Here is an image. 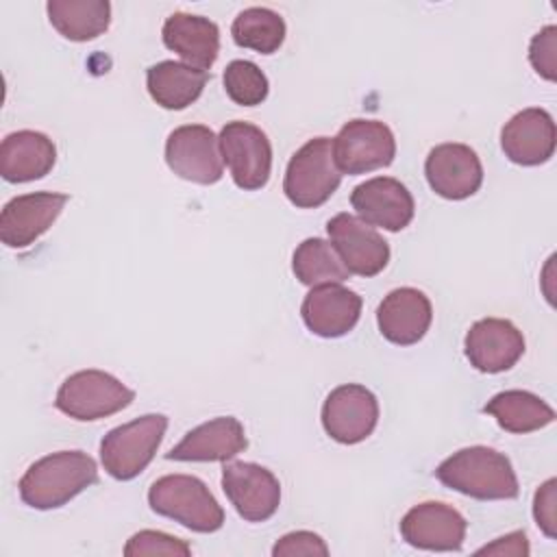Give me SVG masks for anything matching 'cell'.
Segmentation results:
<instances>
[{
    "mask_svg": "<svg viewBox=\"0 0 557 557\" xmlns=\"http://www.w3.org/2000/svg\"><path fill=\"white\" fill-rule=\"evenodd\" d=\"M555 503H557V481H544L533 498V518L544 535H557V518H555Z\"/></svg>",
    "mask_w": 557,
    "mask_h": 557,
    "instance_id": "d6a6232c",
    "label": "cell"
},
{
    "mask_svg": "<svg viewBox=\"0 0 557 557\" xmlns=\"http://www.w3.org/2000/svg\"><path fill=\"white\" fill-rule=\"evenodd\" d=\"M431 320V300L416 287H396L376 307L379 331L396 346L418 344L426 335Z\"/></svg>",
    "mask_w": 557,
    "mask_h": 557,
    "instance_id": "ffe728a7",
    "label": "cell"
},
{
    "mask_svg": "<svg viewBox=\"0 0 557 557\" xmlns=\"http://www.w3.org/2000/svg\"><path fill=\"white\" fill-rule=\"evenodd\" d=\"M361 296L339 283L315 285L300 305L305 326L320 337H342L361 315Z\"/></svg>",
    "mask_w": 557,
    "mask_h": 557,
    "instance_id": "d6986e66",
    "label": "cell"
},
{
    "mask_svg": "<svg viewBox=\"0 0 557 557\" xmlns=\"http://www.w3.org/2000/svg\"><path fill=\"white\" fill-rule=\"evenodd\" d=\"M244 426L233 416H220L187 431L185 437L165 453L170 461H228L246 450Z\"/></svg>",
    "mask_w": 557,
    "mask_h": 557,
    "instance_id": "44dd1931",
    "label": "cell"
},
{
    "mask_svg": "<svg viewBox=\"0 0 557 557\" xmlns=\"http://www.w3.org/2000/svg\"><path fill=\"white\" fill-rule=\"evenodd\" d=\"M98 483V466L83 450H59L28 466L17 490L33 509H57Z\"/></svg>",
    "mask_w": 557,
    "mask_h": 557,
    "instance_id": "7a4b0ae2",
    "label": "cell"
},
{
    "mask_svg": "<svg viewBox=\"0 0 557 557\" xmlns=\"http://www.w3.org/2000/svg\"><path fill=\"white\" fill-rule=\"evenodd\" d=\"M468 531L466 518L450 505L426 500L411 507L400 520L403 540L422 550H459Z\"/></svg>",
    "mask_w": 557,
    "mask_h": 557,
    "instance_id": "e0dca14e",
    "label": "cell"
},
{
    "mask_svg": "<svg viewBox=\"0 0 557 557\" xmlns=\"http://www.w3.org/2000/svg\"><path fill=\"white\" fill-rule=\"evenodd\" d=\"M557 133L553 115L540 107L518 111L500 131L505 157L524 168L542 165L555 154Z\"/></svg>",
    "mask_w": 557,
    "mask_h": 557,
    "instance_id": "ac0fdd59",
    "label": "cell"
},
{
    "mask_svg": "<svg viewBox=\"0 0 557 557\" xmlns=\"http://www.w3.org/2000/svg\"><path fill=\"white\" fill-rule=\"evenodd\" d=\"M233 41L259 54L276 52L285 41V20L265 7H250L237 13L231 26Z\"/></svg>",
    "mask_w": 557,
    "mask_h": 557,
    "instance_id": "83f0119b",
    "label": "cell"
},
{
    "mask_svg": "<svg viewBox=\"0 0 557 557\" xmlns=\"http://www.w3.org/2000/svg\"><path fill=\"white\" fill-rule=\"evenodd\" d=\"M396 154L392 128L379 120H350L333 139L335 165L342 174H366L387 168Z\"/></svg>",
    "mask_w": 557,
    "mask_h": 557,
    "instance_id": "ba28073f",
    "label": "cell"
},
{
    "mask_svg": "<svg viewBox=\"0 0 557 557\" xmlns=\"http://www.w3.org/2000/svg\"><path fill=\"white\" fill-rule=\"evenodd\" d=\"M57 161L52 139L39 131L9 133L0 144V174L9 183L44 178Z\"/></svg>",
    "mask_w": 557,
    "mask_h": 557,
    "instance_id": "603a6c76",
    "label": "cell"
},
{
    "mask_svg": "<svg viewBox=\"0 0 557 557\" xmlns=\"http://www.w3.org/2000/svg\"><path fill=\"white\" fill-rule=\"evenodd\" d=\"M350 205L366 224L389 233L409 226L416 213L411 191L392 176H374L359 183L350 194Z\"/></svg>",
    "mask_w": 557,
    "mask_h": 557,
    "instance_id": "2e32d148",
    "label": "cell"
},
{
    "mask_svg": "<svg viewBox=\"0 0 557 557\" xmlns=\"http://www.w3.org/2000/svg\"><path fill=\"white\" fill-rule=\"evenodd\" d=\"M272 555L274 557H298V555L326 557L329 546L313 531H292V533L276 540V544L272 546Z\"/></svg>",
    "mask_w": 557,
    "mask_h": 557,
    "instance_id": "1f68e13d",
    "label": "cell"
},
{
    "mask_svg": "<svg viewBox=\"0 0 557 557\" xmlns=\"http://www.w3.org/2000/svg\"><path fill=\"white\" fill-rule=\"evenodd\" d=\"M222 490L235 511L248 522L270 520L281 505L278 479L259 463L224 461Z\"/></svg>",
    "mask_w": 557,
    "mask_h": 557,
    "instance_id": "30bf717a",
    "label": "cell"
},
{
    "mask_svg": "<svg viewBox=\"0 0 557 557\" xmlns=\"http://www.w3.org/2000/svg\"><path fill=\"white\" fill-rule=\"evenodd\" d=\"M67 194L35 191L11 198L0 213V239L9 248L35 244L61 215Z\"/></svg>",
    "mask_w": 557,
    "mask_h": 557,
    "instance_id": "5bb4252c",
    "label": "cell"
},
{
    "mask_svg": "<svg viewBox=\"0 0 557 557\" xmlns=\"http://www.w3.org/2000/svg\"><path fill=\"white\" fill-rule=\"evenodd\" d=\"M342 183V172L335 165L333 139L313 137L300 146L285 170L283 191L298 209H315L324 205Z\"/></svg>",
    "mask_w": 557,
    "mask_h": 557,
    "instance_id": "277c9868",
    "label": "cell"
},
{
    "mask_svg": "<svg viewBox=\"0 0 557 557\" xmlns=\"http://www.w3.org/2000/svg\"><path fill=\"white\" fill-rule=\"evenodd\" d=\"M126 557H144V555H174V557H187L191 555V546L174 535H168L163 531H139L131 535V540L124 546Z\"/></svg>",
    "mask_w": 557,
    "mask_h": 557,
    "instance_id": "f546056e",
    "label": "cell"
},
{
    "mask_svg": "<svg viewBox=\"0 0 557 557\" xmlns=\"http://www.w3.org/2000/svg\"><path fill=\"white\" fill-rule=\"evenodd\" d=\"M424 176L437 196L446 200H463L479 191L483 183V165L470 146L450 141L429 150Z\"/></svg>",
    "mask_w": 557,
    "mask_h": 557,
    "instance_id": "4fadbf2b",
    "label": "cell"
},
{
    "mask_svg": "<svg viewBox=\"0 0 557 557\" xmlns=\"http://www.w3.org/2000/svg\"><path fill=\"white\" fill-rule=\"evenodd\" d=\"M463 352L479 372L498 374L513 368L524 355V337L509 320L483 318L466 333Z\"/></svg>",
    "mask_w": 557,
    "mask_h": 557,
    "instance_id": "9a60e30c",
    "label": "cell"
},
{
    "mask_svg": "<svg viewBox=\"0 0 557 557\" xmlns=\"http://www.w3.org/2000/svg\"><path fill=\"white\" fill-rule=\"evenodd\" d=\"M135 392L120 379L102 370H81L70 374L54 396V407L81 422L100 420L126 409Z\"/></svg>",
    "mask_w": 557,
    "mask_h": 557,
    "instance_id": "8992f818",
    "label": "cell"
},
{
    "mask_svg": "<svg viewBox=\"0 0 557 557\" xmlns=\"http://www.w3.org/2000/svg\"><path fill=\"white\" fill-rule=\"evenodd\" d=\"M218 141L222 161L239 189L255 191L268 185L272 170V146L259 126L242 120L226 122Z\"/></svg>",
    "mask_w": 557,
    "mask_h": 557,
    "instance_id": "52a82bcc",
    "label": "cell"
},
{
    "mask_svg": "<svg viewBox=\"0 0 557 557\" xmlns=\"http://www.w3.org/2000/svg\"><path fill=\"white\" fill-rule=\"evenodd\" d=\"M165 163L176 176L198 185H213L224 172L220 141L202 124H185L168 135Z\"/></svg>",
    "mask_w": 557,
    "mask_h": 557,
    "instance_id": "9c48e42d",
    "label": "cell"
},
{
    "mask_svg": "<svg viewBox=\"0 0 557 557\" xmlns=\"http://www.w3.org/2000/svg\"><path fill=\"white\" fill-rule=\"evenodd\" d=\"M435 476L442 485L476 500H511L520 487L505 453L490 446H468L446 457Z\"/></svg>",
    "mask_w": 557,
    "mask_h": 557,
    "instance_id": "6da1fadb",
    "label": "cell"
},
{
    "mask_svg": "<svg viewBox=\"0 0 557 557\" xmlns=\"http://www.w3.org/2000/svg\"><path fill=\"white\" fill-rule=\"evenodd\" d=\"M154 513L172 518L196 533H213L224 524V509L209 487L191 474H165L148 490Z\"/></svg>",
    "mask_w": 557,
    "mask_h": 557,
    "instance_id": "3957f363",
    "label": "cell"
},
{
    "mask_svg": "<svg viewBox=\"0 0 557 557\" xmlns=\"http://www.w3.org/2000/svg\"><path fill=\"white\" fill-rule=\"evenodd\" d=\"M224 89L226 96L242 107H257L268 98L270 85L268 76L255 65L252 61L246 59H235L226 65L224 70Z\"/></svg>",
    "mask_w": 557,
    "mask_h": 557,
    "instance_id": "f1b7e54d",
    "label": "cell"
},
{
    "mask_svg": "<svg viewBox=\"0 0 557 557\" xmlns=\"http://www.w3.org/2000/svg\"><path fill=\"white\" fill-rule=\"evenodd\" d=\"M46 11L57 33L70 41L96 39L111 24L107 0H50Z\"/></svg>",
    "mask_w": 557,
    "mask_h": 557,
    "instance_id": "484cf974",
    "label": "cell"
},
{
    "mask_svg": "<svg viewBox=\"0 0 557 557\" xmlns=\"http://www.w3.org/2000/svg\"><path fill=\"white\" fill-rule=\"evenodd\" d=\"M476 555H511V557H527L529 555V542L524 531H513L507 533L492 544H485L483 548L476 550Z\"/></svg>",
    "mask_w": 557,
    "mask_h": 557,
    "instance_id": "836d02e7",
    "label": "cell"
},
{
    "mask_svg": "<svg viewBox=\"0 0 557 557\" xmlns=\"http://www.w3.org/2000/svg\"><path fill=\"white\" fill-rule=\"evenodd\" d=\"M326 233L350 274L376 276L389 261V246L376 228L350 213H337L326 222Z\"/></svg>",
    "mask_w": 557,
    "mask_h": 557,
    "instance_id": "7c38bea8",
    "label": "cell"
},
{
    "mask_svg": "<svg viewBox=\"0 0 557 557\" xmlns=\"http://www.w3.org/2000/svg\"><path fill=\"white\" fill-rule=\"evenodd\" d=\"M379 422L376 396L359 383L331 389L322 405V426L339 444H359L372 435Z\"/></svg>",
    "mask_w": 557,
    "mask_h": 557,
    "instance_id": "8fae6325",
    "label": "cell"
},
{
    "mask_svg": "<svg viewBox=\"0 0 557 557\" xmlns=\"http://www.w3.org/2000/svg\"><path fill=\"white\" fill-rule=\"evenodd\" d=\"M168 50L176 52L187 65L209 72L220 54V28L215 22L191 13H172L161 28Z\"/></svg>",
    "mask_w": 557,
    "mask_h": 557,
    "instance_id": "7402d4cb",
    "label": "cell"
},
{
    "mask_svg": "<svg viewBox=\"0 0 557 557\" xmlns=\"http://www.w3.org/2000/svg\"><path fill=\"white\" fill-rule=\"evenodd\" d=\"M529 61L542 78L550 83L557 78V26H544L533 35L529 44Z\"/></svg>",
    "mask_w": 557,
    "mask_h": 557,
    "instance_id": "4dcf8cb0",
    "label": "cell"
},
{
    "mask_svg": "<svg viewBox=\"0 0 557 557\" xmlns=\"http://www.w3.org/2000/svg\"><path fill=\"white\" fill-rule=\"evenodd\" d=\"M483 411L494 416L500 429L516 435L540 431L555 420L553 407L527 389H505L487 400Z\"/></svg>",
    "mask_w": 557,
    "mask_h": 557,
    "instance_id": "d4e9b609",
    "label": "cell"
},
{
    "mask_svg": "<svg viewBox=\"0 0 557 557\" xmlns=\"http://www.w3.org/2000/svg\"><path fill=\"white\" fill-rule=\"evenodd\" d=\"M209 72L196 70L181 61H159L146 70V87L150 98L168 109L181 111L196 102L207 85Z\"/></svg>",
    "mask_w": 557,
    "mask_h": 557,
    "instance_id": "cb8c5ba5",
    "label": "cell"
},
{
    "mask_svg": "<svg viewBox=\"0 0 557 557\" xmlns=\"http://www.w3.org/2000/svg\"><path fill=\"white\" fill-rule=\"evenodd\" d=\"M292 270L296 278L309 287L342 283L350 276L333 244L320 237H307L298 244L292 257Z\"/></svg>",
    "mask_w": 557,
    "mask_h": 557,
    "instance_id": "4316f807",
    "label": "cell"
},
{
    "mask_svg": "<svg viewBox=\"0 0 557 557\" xmlns=\"http://www.w3.org/2000/svg\"><path fill=\"white\" fill-rule=\"evenodd\" d=\"M165 429L168 418L163 413H146L111 429L100 442L104 470L117 481L135 479L157 455Z\"/></svg>",
    "mask_w": 557,
    "mask_h": 557,
    "instance_id": "5b68a950",
    "label": "cell"
}]
</instances>
